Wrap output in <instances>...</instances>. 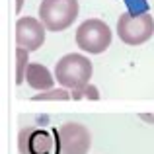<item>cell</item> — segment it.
I'll use <instances>...</instances> for the list:
<instances>
[{
  "mask_svg": "<svg viewBox=\"0 0 154 154\" xmlns=\"http://www.w3.org/2000/svg\"><path fill=\"white\" fill-rule=\"evenodd\" d=\"M140 119H143V121H148V123H154V113H150V115H148V113H143V115H140Z\"/></svg>",
  "mask_w": 154,
  "mask_h": 154,
  "instance_id": "12",
  "label": "cell"
},
{
  "mask_svg": "<svg viewBox=\"0 0 154 154\" xmlns=\"http://www.w3.org/2000/svg\"><path fill=\"white\" fill-rule=\"evenodd\" d=\"M78 18V0H41L39 20L49 31H64Z\"/></svg>",
  "mask_w": 154,
  "mask_h": 154,
  "instance_id": "3",
  "label": "cell"
},
{
  "mask_svg": "<svg viewBox=\"0 0 154 154\" xmlns=\"http://www.w3.org/2000/svg\"><path fill=\"white\" fill-rule=\"evenodd\" d=\"M57 137V148L60 154H88L92 146V137L84 125L64 123L59 131H53Z\"/></svg>",
  "mask_w": 154,
  "mask_h": 154,
  "instance_id": "5",
  "label": "cell"
},
{
  "mask_svg": "<svg viewBox=\"0 0 154 154\" xmlns=\"http://www.w3.org/2000/svg\"><path fill=\"white\" fill-rule=\"evenodd\" d=\"M41 100H70V94H68L64 88H59V90H45L41 94L33 96V102H41Z\"/></svg>",
  "mask_w": 154,
  "mask_h": 154,
  "instance_id": "10",
  "label": "cell"
},
{
  "mask_svg": "<svg viewBox=\"0 0 154 154\" xmlns=\"http://www.w3.org/2000/svg\"><path fill=\"white\" fill-rule=\"evenodd\" d=\"M117 35L125 45H143L154 35V18L146 12L143 14L125 12L117 20Z\"/></svg>",
  "mask_w": 154,
  "mask_h": 154,
  "instance_id": "2",
  "label": "cell"
},
{
  "mask_svg": "<svg viewBox=\"0 0 154 154\" xmlns=\"http://www.w3.org/2000/svg\"><path fill=\"white\" fill-rule=\"evenodd\" d=\"M18 148L22 154H51L53 139L51 133L37 127H26L20 131Z\"/></svg>",
  "mask_w": 154,
  "mask_h": 154,
  "instance_id": "7",
  "label": "cell"
},
{
  "mask_svg": "<svg viewBox=\"0 0 154 154\" xmlns=\"http://www.w3.org/2000/svg\"><path fill=\"white\" fill-rule=\"evenodd\" d=\"M76 45L86 53L100 55L111 45V29L103 20L90 18L76 29Z\"/></svg>",
  "mask_w": 154,
  "mask_h": 154,
  "instance_id": "4",
  "label": "cell"
},
{
  "mask_svg": "<svg viewBox=\"0 0 154 154\" xmlns=\"http://www.w3.org/2000/svg\"><path fill=\"white\" fill-rule=\"evenodd\" d=\"M55 78L63 88L82 90L90 84L92 78V60L80 53H68L60 57L55 64Z\"/></svg>",
  "mask_w": 154,
  "mask_h": 154,
  "instance_id": "1",
  "label": "cell"
},
{
  "mask_svg": "<svg viewBox=\"0 0 154 154\" xmlns=\"http://www.w3.org/2000/svg\"><path fill=\"white\" fill-rule=\"evenodd\" d=\"M20 8H22V0H18V8H16V10L20 12Z\"/></svg>",
  "mask_w": 154,
  "mask_h": 154,
  "instance_id": "13",
  "label": "cell"
},
{
  "mask_svg": "<svg viewBox=\"0 0 154 154\" xmlns=\"http://www.w3.org/2000/svg\"><path fill=\"white\" fill-rule=\"evenodd\" d=\"M45 23L37 18L23 16L16 22V45L27 51H37L45 43Z\"/></svg>",
  "mask_w": 154,
  "mask_h": 154,
  "instance_id": "6",
  "label": "cell"
},
{
  "mask_svg": "<svg viewBox=\"0 0 154 154\" xmlns=\"http://www.w3.org/2000/svg\"><path fill=\"white\" fill-rule=\"evenodd\" d=\"M29 51L23 47H16V84H22L26 78V70L29 66V59H27Z\"/></svg>",
  "mask_w": 154,
  "mask_h": 154,
  "instance_id": "9",
  "label": "cell"
},
{
  "mask_svg": "<svg viewBox=\"0 0 154 154\" xmlns=\"http://www.w3.org/2000/svg\"><path fill=\"white\" fill-rule=\"evenodd\" d=\"M26 80L33 90H39V92L51 90L53 84H55V78L49 72V68L39 63H29V66L26 70Z\"/></svg>",
  "mask_w": 154,
  "mask_h": 154,
  "instance_id": "8",
  "label": "cell"
},
{
  "mask_svg": "<svg viewBox=\"0 0 154 154\" xmlns=\"http://www.w3.org/2000/svg\"><path fill=\"white\" fill-rule=\"evenodd\" d=\"M90 98V100H100V94H98V88L96 86H90L88 84L86 88H82V90H76V94H74V98Z\"/></svg>",
  "mask_w": 154,
  "mask_h": 154,
  "instance_id": "11",
  "label": "cell"
}]
</instances>
